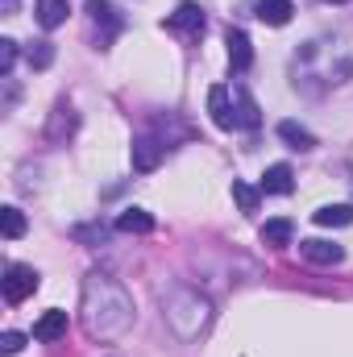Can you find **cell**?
Masks as SVG:
<instances>
[{
    "label": "cell",
    "instance_id": "cell-1",
    "mask_svg": "<svg viewBox=\"0 0 353 357\" xmlns=\"http://www.w3.org/2000/svg\"><path fill=\"white\" fill-rule=\"evenodd\" d=\"M80 312H84L88 337H96V341H112V337H121L133 324V299L108 274H88V282H84V307Z\"/></svg>",
    "mask_w": 353,
    "mask_h": 357
},
{
    "label": "cell",
    "instance_id": "cell-2",
    "mask_svg": "<svg viewBox=\"0 0 353 357\" xmlns=\"http://www.w3.org/2000/svg\"><path fill=\"white\" fill-rule=\"evenodd\" d=\"M163 316H167V324L175 328V337L195 341V337L204 333L208 316H212V303H208L195 287H175V291L167 295V303H163Z\"/></svg>",
    "mask_w": 353,
    "mask_h": 357
},
{
    "label": "cell",
    "instance_id": "cell-3",
    "mask_svg": "<svg viewBox=\"0 0 353 357\" xmlns=\"http://www.w3.org/2000/svg\"><path fill=\"white\" fill-rule=\"evenodd\" d=\"M33 291H38V270L25 266V262H8L4 266V299L8 303H25Z\"/></svg>",
    "mask_w": 353,
    "mask_h": 357
},
{
    "label": "cell",
    "instance_id": "cell-4",
    "mask_svg": "<svg viewBox=\"0 0 353 357\" xmlns=\"http://www.w3.org/2000/svg\"><path fill=\"white\" fill-rule=\"evenodd\" d=\"M167 29H171V33H183V38H200V33H204V8L191 4V0H183L175 13L167 17Z\"/></svg>",
    "mask_w": 353,
    "mask_h": 357
},
{
    "label": "cell",
    "instance_id": "cell-5",
    "mask_svg": "<svg viewBox=\"0 0 353 357\" xmlns=\"http://www.w3.org/2000/svg\"><path fill=\"white\" fill-rule=\"evenodd\" d=\"M208 112L216 121V129H237V112H233V91L225 84H212L208 88Z\"/></svg>",
    "mask_w": 353,
    "mask_h": 357
},
{
    "label": "cell",
    "instance_id": "cell-6",
    "mask_svg": "<svg viewBox=\"0 0 353 357\" xmlns=\"http://www.w3.org/2000/svg\"><path fill=\"white\" fill-rule=\"evenodd\" d=\"M299 254H303L312 266H337V262L345 258V250H341L337 241H320V237H308V241H299Z\"/></svg>",
    "mask_w": 353,
    "mask_h": 357
},
{
    "label": "cell",
    "instance_id": "cell-7",
    "mask_svg": "<svg viewBox=\"0 0 353 357\" xmlns=\"http://www.w3.org/2000/svg\"><path fill=\"white\" fill-rule=\"evenodd\" d=\"M163 158H167V146L158 137H137L133 142V171H158Z\"/></svg>",
    "mask_w": 353,
    "mask_h": 357
},
{
    "label": "cell",
    "instance_id": "cell-8",
    "mask_svg": "<svg viewBox=\"0 0 353 357\" xmlns=\"http://www.w3.org/2000/svg\"><path fill=\"white\" fill-rule=\"evenodd\" d=\"M63 337H67V312H59V307L42 312V320L33 324V341L54 345V341H63Z\"/></svg>",
    "mask_w": 353,
    "mask_h": 357
},
{
    "label": "cell",
    "instance_id": "cell-9",
    "mask_svg": "<svg viewBox=\"0 0 353 357\" xmlns=\"http://www.w3.org/2000/svg\"><path fill=\"white\" fill-rule=\"evenodd\" d=\"M225 46H229V67H233V71H250L254 46H250L246 29H229V33H225Z\"/></svg>",
    "mask_w": 353,
    "mask_h": 357
},
{
    "label": "cell",
    "instance_id": "cell-10",
    "mask_svg": "<svg viewBox=\"0 0 353 357\" xmlns=\"http://www.w3.org/2000/svg\"><path fill=\"white\" fill-rule=\"evenodd\" d=\"M312 220L320 229H345V225H353V204H324L312 212Z\"/></svg>",
    "mask_w": 353,
    "mask_h": 357
},
{
    "label": "cell",
    "instance_id": "cell-11",
    "mask_svg": "<svg viewBox=\"0 0 353 357\" xmlns=\"http://www.w3.org/2000/svg\"><path fill=\"white\" fill-rule=\"evenodd\" d=\"M291 187H295V175H291L287 162L266 167V175H262V191L266 195H291Z\"/></svg>",
    "mask_w": 353,
    "mask_h": 357
},
{
    "label": "cell",
    "instance_id": "cell-12",
    "mask_svg": "<svg viewBox=\"0 0 353 357\" xmlns=\"http://www.w3.org/2000/svg\"><path fill=\"white\" fill-rule=\"evenodd\" d=\"M278 137L291 146V150H299V154H308V150H316V137L303 129V125H295V121H283L278 125Z\"/></svg>",
    "mask_w": 353,
    "mask_h": 357
},
{
    "label": "cell",
    "instance_id": "cell-13",
    "mask_svg": "<svg viewBox=\"0 0 353 357\" xmlns=\"http://www.w3.org/2000/svg\"><path fill=\"white\" fill-rule=\"evenodd\" d=\"M67 13H71L67 0H38V25L42 29H59L67 21Z\"/></svg>",
    "mask_w": 353,
    "mask_h": 357
},
{
    "label": "cell",
    "instance_id": "cell-14",
    "mask_svg": "<svg viewBox=\"0 0 353 357\" xmlns=\"http://www.w3.org/2000/svg\"><path fill=\"white\" fill-rule=\"evenodd\" d=\"M291 13H295L291 0H258V21H266V25H287Z\"/></svg>",
    "mask_w": 353,
    "mask_h": 357
},
{
    "label": "cell",
    "instance_id": "cell-15",
    "mask_svg": "<svg viewBox=\"0 0 353 357\" xmlns=\"http://www.w3.org/2000/svg\"><path fill=\"white\" fill-rule=\"evenodd\" d=\"M46 133H50V142L71 137V133H75V108H71V104H59L54 116H50V129H46Z\"/></svg>",
    "mask_w": 353,
    "mask_h": 357
},
{
    "label": "cell",
    "instance_id": "cell-16",
    "mask_svg": "<svg viewBox=\"0 0 353 357\" xmlns=\"http://www.w3.org/2000/svg\"><path fill=\"white\" fill-rule=\"evenodd\" d=\"M117 229H121V233H150V229H154V216H150L146 208H125V212L117 216Z\"/></svg>",
    "mask_w": 353,
    "mask_h": 357
},
{
    "label": "cell",
    "instance_id": "cell-17",
    "mask_svg": "<svg viewBox=\"0 0 353 357\" xmlns=\"http://www.w3.org/2000/svg\"><path fill=\"white\" fill-rule=\"evenodd\" d=\"M233 100H237V125H246V129H258V104L250 100V91L246 88H233Z\"/></svg>",
    "mask_w": 353,
    "mask_h": 357
},
{
    "label": "cell",
    "instance_id": "cell-18",
    "mask_svg": "<svg viewBox=\"0 0 353 357\" xmlns=\"http://www.w3.org/2000/svg\"><path fill=\"white\" fill-rule=\"evenodd\" d=\"M291 233H295V225H291L287 216L266 220V225H262V241H266V245H291Z\"/></svg>",
    "mask_w": 353,
    "mask_h": 357
},
{
    "label": "cell",
    "instance_id": "cell-19",
    "mask_svg": "<svg viewBox=\"0 0 353 357\" xmlns=\"http://www.w3.org/2000/svg\"><path fill=\"white\" fill-rule=\"evenodd\" d=\"M88 13H91V21H96V25H100V21L108 25V38L121 29V17H117V8H112L108 0H88Z\"/></svg>",
    "mask_w": 353,
    "mask_h": 357
},
{
    "label": "cell",
    "instance_id": "cell-20",
    "mask_svg": "<svg viewBox=\"0 0 353 357\" xmlns=\"http://www.w3.org/2000/svg\"><path fill=\"white\" fill-rule=\"evenodd\" d=\"M0 229H4V237H8V241H17V237L25 233V216H21V208H13V204H8V208H0Z\"/></svg>",
    "mask_w": 353,
    "mask_h": 357
},
{
    "label": "cell",
    "instance_id": "cell-21",
    "mask_svg": "<svg viewBox=\"0 0 353 357\" xmlns=\"http://www.w3.org/2000/svg\"><path fill=\"white\" fill-rule=\"evenodd\" d=\"M25 59H29L33 71H46V67L54 63V46H50V42H33V46L25 50Z\"/></svg>",
    "mask_w": 353,
    "mask_h": 357
},
{
    "label": "cell",
    "instance_id": "cell-22",
    "mask_svg": "<svg viewBox=\"0 0 353 357\" xmlns=\"http://www.w3.org/2000/svg\"><path fill=\"white\" fill-rule=\"evenodd\" d=\"M233 199H237V208L250 216V212H258V191L250 187V183H241V178H233Z\"/></svg>",
    "mask_w": 353,
    "mask_h": 357
},
{
    "label": "cell",
    "instance_id": "cell-23",
    "mask_svg": "<svg viewBox=\"0 0 353 357\" xmlns=\"http://www.w3.org/2000/svg\"><path fill=\"white\" fill-rule=\"evenodd\" d=\"M13 63H17V42H13V38H0V75H4V79H8Z\"/></svg>",
    "mask_w": 353,
    "mask_h": 357
},
{
    "label": "cell",
    "instance_id": "cell-24",
    "mask_svg": "<svg viewBox=\"0 0 353 357\" xmlns=\"http://www.w3.org/2000/svg\"><path fill=\"white\" fill-rule=\"evenodd\" d=\"M21 349H25V337H21V333H4V337H0V354L4 357L21 354Z\"/></svg>",
    "mask_w": 353,
    "mask_h": 357
},
{
    "label": "cell",
    "instance_id": "cell-25",
    "mask_svg": "<svg viewBox=\"0 0 353 357\" xmlns=\"http://www.w3.org/2000/svg\"><path fill=\"white\" fill-rule=\"evenodd\" d=\"M17 13V0H4V17H13Z\"/></svg>",
    "mask_w": 353,
    "mask_h": 357
},
{
    "label": "cell",
    "instance_id": "cell-26",
    "mask_svg": "<svg viewBox=\"0 0 353 357\" xmlns=\"http://www.w3.org/2000/svg\"><path fill=\"white\" fill-rule=\"evenodd\" d=\"M333 4H345V0H333Z\"/></svg>",
    "mask_w": 353,
    "mask_h": 357
}]
</instances>
